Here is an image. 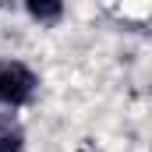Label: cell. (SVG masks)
I'll return each mask as SVG.
<instances>
[{
	"label": "cell",
	"instance_id": "obj_1",
	"mask_svg": "<svg viewBox=\"0 0 152 152\" xmlns=\"http://www.w3.org/2000/svg\"><path fill=\"white\" fill-rule=\"evenodd\" d=\"M36 85H39V78H36V71H32L28 64H21V60H4V64H0V106H7V110L25 106V103L36 96Z\"/></svg>",
	"mask_w": 152,
	"mask_h": 152
},
{
	"label": "cell",
	"instance_id": "obj_2",
	"mask_svg": "<svg viewBox=\"0 0 152 152\" xmlns=\"http://www.w3.org/2000/svg\"><path fill=\"white\" fill-rule=\"evenodd\" d=\"M25 11H28V18L39 21V25H53V21L64 18V4H57V0H28Z\"/></svg>",
	"mask_w": 152,
	"mask_h": 152
},
{
	"label": "cell",
	"instance_id": "obj_3",
	"mask_svg": "<svg viewBox=\"0 0 152 152\" xmlns=\"http://www.w3.org/2000/svg\"><path fill=\"white\" fill-rule=\"evenodd\" d=\"M25 149V131L18 120L0 117V152H21Z\"/></svg>",
	"mask_w": 152,
	"mask_h": 152
}]
</instances>
